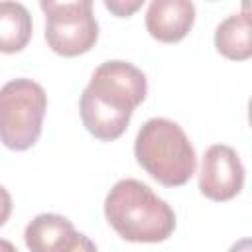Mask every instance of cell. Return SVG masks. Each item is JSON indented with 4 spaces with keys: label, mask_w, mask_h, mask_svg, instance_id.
I'll return each mask as SVG.
<instances>
[{
    "label": "cell",
    "mask_w": 252,
    "mask_h": 252,
    "mask_svg": "<svg viewBox=\"0 0 252 252\" xmlns=\"http://www.w3.org/2000/svg\"><path fill=\"white\" fill-rule=\"evenodd\" d=\"M148 94L146 75L128 61L100 63L79 102L85 128L98 140L110 142L124 134L132 112Z\"/></svg>",
    "instance_id": "6da1fadb"
},
{
    "label": "cell",
    "mask_w": 252,
    "mask_h": 252,
    "mask_svg": "<svg viewBox=\"0 0 252 252\" xmlns=\"http://www.w3.org/2000/svg\"><path fill=\"white\" fill-rule=\"evenodd\" d=\"M108 224L130 242H163L175 228L173 209L138 179H120L104 199Z\"/></svg>",
    "instance_id": "7a4b0ae2"
},
{
    "label": "cell",
    "mask_w": 252,
    "mask_h": 252,
    "mask_svg": "<svg viewBox=\"0 0 252 252\" xmlns=\"http://www.w3.org/2000/svg\"><path fill=\"white\" fill-rule=\"evenodd\" d=\"M136 161L161 185L187 183L197 167L195 150L185 130L167 118H150L134 142Z\"/></svg>",
    "instance_id": "3957f363"
},
{
    "label": "cell",
    "mask_w": 252,
    "mask_h": 252,
    "mask_svg": "<svg viewBox=\"0 0 252 252\" xmlns=\"http://www.w3.org/2000/svg\"><path fill=\"white\" fill-rule=\"evenodd\" d=\"M47 110L43 87L32 79H14L0 89V142L16 152L32 148Z\"/></svg>",
    "instance_id": "277c9868"
},
{
    "label": "cell",
    "mask_w": 252,
    "mask_h": 252,
    "mask_svg": "<svg viewBox=\"0 0 252 252\" xmlns=\"http://www.w3.org/2000/svg\"><path fill=\"white\" fill-rule=\"evenodd\" d=\"M45 14V41L63 55L75 57L87 53L98 39V24L93 16V2H39Z\"/></svg>",
    "instance_id": "5b68a950"
},
{
    "label": "cell",
    "mask_w": 252,
    "mask_h": 252,
    "mask_svg": "<svg viewBox=\"0 0 252 252\" xmlns=\"http://www.w3.org/2000/svg\"><path fill=\"white\" fill-rule=\"evenodd\" d=\"M244 185V167L238 154L224 144L211 146L201 163L199 189L211 201H230Z\"/></svg>",
    "instance_id": "8992f818"
},
{
    "label": "cell",
    "mask_w": 252,
    "mask_h": 252,
    "mask_svg": "<svg viewBox=\"0 0 252 252\" xmlns=\"http://www.w3.org/2000/svg\"><path fill=\"white\" fill-rule=\"evenodd\" d=\"M30 252H96L94 242L77 232L73 222L55 213L37 215L24 232Z\"/></svg>",
    "instance_id": "52a82bcc"
},
{
    "label": "cell",
    "mask_w": 252,
    "mask_h": 252,
    "mask_svg": "<svg viewBox=\"0 0 252 252\" xmlns=\"http://www.w3.org/2000/svg\"><path fill=\"white\" fill-rule=\"evenodd\" d=\"M195 22V6L189 0H154L146 12L150 35L163 43L183 39Z\"/></svg>",
    "instance_id": "ba28073f"
},
{
    "label": "cell",
    "mask_w": 252,
    "mask_h": 252,
    "mask_svg": "<svg viewBox=\"0 0 252 252\" xmlns=\"http://www.w3.org/2000/svg\"><path fill=\"white\" fill-rule=\"evenodd\" d=\"M215 47L220 55L234 61H244L252 55V26L248 12L230 14L217 26Z\"/></svg>",
    "instance_id": "9c48e42d"
},
{
    "label": "cell",
    "mask_w": 252,
    "mask_h": 252,
    "mask_svg": "<svg viewBox=\"0 0 252 252\" xmlns=\"http://www.w3.org/2000/svg\"><path fill=\"white\" fill-rule=\"evenodd\" d=\"M32 16L20 2H0V51H22L32 39Z\"/></svg>",
    "instance_id": "30bf717a"
},
{
    "label": "cell",
    "mask_w": 252,
    "mask_h": 252,
    "mask_svg": "<svg viewBox=\"0 0 252 252\" xmlns=\"http://www.w3.org/2000/svg\"><path fill=\"white\" fill-rule=\"evenodd\" d=\"M142 4H144V0H132V2H128V0L126 2L124 0H104L106 10H110L114 16H120V18L134 14Z\"/></svg>",
    "instance_id": "8fae6325"
},
{
    "label": "cell",
    "mask_w": 252,
    "mask_h": 252,
    "mask_svg": "<svg viewBox=\"0 0 252 252\" xmlns=\"http://www.w3.org/2000/svg\"><path fill=\"white\" fill-rule=\"evenodd\" d=\"M12 215V197L4 185H0V226L10 219Z\"/></svg>",
    "instance_id": "7c38bea8"
},
{
    "label": "cell",
    "mask_w": 252,
    "mask_h": 252,
    "mask_svg": "<svg viewBox=\"0 0 252 252\" xmlns=\"http://www.w3.org/2000/svg\"><path fill=\"white\" fill-rule=\"evenodd\" d=\"M228 252H252V244H250V238H240L238 242H234L230 246Z\"/></svg>",
    "instance_id": "4fadbf2b"
},
{
    "label": "cell",
    "mask_w": 252,
    "mask_h": 252,
    "mask_svg": "<svg viewBox=\"0 0 252 252\" xmlns=\"http://www.w3.org/2000/svg\"><path fill=\"white\" fill-rule=\"evenodd\" d=\"M0 252H18V250H16V246H14L10 240L0 238Z\"/></svg>",
    "instance_id": "5bb4252c"
}]
</instances>
